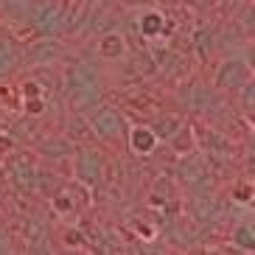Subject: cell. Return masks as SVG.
Listing matches in <instances>:
<instances>
[{
  "instance_id": "1",
  "label": "cell",
  "mask_w": 255,
  "mask_h": 255,
  "mask_svg": "<svg viewBox=\"0 0 255 255\" xmlns=\"http://www.w3.org/2000/svg\"><path fill=\"white\" fill-rule=\"evenodd\" d=\"M39 160L37 151L31 149H14L8 151L6 157L0 160V168H3V180H6L8 194L20 196V199H31L37 196V180H39Z\"/></svg>"
},
{
  "instance_id": "2",
  "label": "cell",
  "mask_w": 255,
  "mask_h": 255,
  "mask_svg": "<svg viewBox=\"0 0 255 255\" xmlns=\"http://www.w3.org/2000/svg\"><path fill=\"white\" fill-rule=\"evenodd\" d=\"M194 132H196V151L205 157V163L210 165V171L222 180V174L230 171L239 165V146L227 132L208 124H196L194 121Z\"/></svg>"
},
{
  "instance_id": "3",
  "label": "cell",
  "mask_w": 255,
  "mask_h": 255,
  "mask_svg": "<svg viewBox=\"0 0 255 255\" xmlns=\"http://www.w3.org/2000/svg\"><path fill=\"white\" fill-rule=\"evenodd\" d=\"M87 124H90L93 135H96L98 146L104 149H124L127 146V113L115 104H96L87 110Z\"/></svg>"
},
{
  "instance_id": "4",
  "label": "cell",
  "mask_w": 255,
  "mask_h": 255,
  "mask_svg": "<svg viewBox=\"0 0 255 255\" xmlns=\"http://www.w3.org/2000/svg\"><path fill=\"white\" fill-rule=\"evenodd\" d=\"M171 177L182 188V194H216L219 182H222L216 174L210 171V165L205 163V157L199 151H191V154L177 157Z\"/></svg>"
},
{
  "instance_id": "5",
  "label": "cell",
  "mask_w": 255,
  "mask_h": 255,
  "mask_svg": "<svg viewBox=\"0 0 255 255\" xmlns=\"http://www.w3.org/2000/svg\"><path fill=\"white\" fill-rule=\"evenodd\" d=\"M48 202H51V213L56 219H76V216H84V213L93 208V202H96V191L87 188L84 182L68 177V180L51 194Z\"/></svg>"
},
{
  "instance_id": "6",
  "label": "cell",
  "mask_w": 255,
  "mask_h": 255,
  "mask_svg": "<svg viewBox=\"0 0 255 255\" xmlns=\"http://www.w3.org/2000/svg\"><path fill=\"white\" fill-rule=\"evenodd\" d=\"M146 208L157 210L160 222L163 216H182V188L177 185L171 174H157L154 180L149 182V191H146Z\"/></svg>"
},
{
  "instance_id": "7",
  "label": "cell",
  "mask_w": 255,
  "mask_h": 255,
  "mask_svg": "<svg viewBox=\"0 0 255 255\" xmlns=\"http://www.w3.org/2000/svg\"><path fill=\"white\" fill-rule=\"evenodd\" d=\"M253 79H255L253 62L239 56V53H230L225 59H219V65L213 68V82H210V87L219 93H230L233 96V93L241 90Z\"/></svg>"
},
{
  "instance_id": "8",
  "label": "cell",
  "mask_w": 255,
  "mask_h": 255,
  "mask_svg": "<svg viewBox=\"0 0 255 255\" xmlns=\"http://www.w3.org/2000/svg\"><path fill=\"white\" fill-rule=\"evenodd\" d=\"M28 28L39 37H65V0H31Z\"/></svg>"
},
{
  "instance_id": "9",
  "label": "cell",
  "mask_w": 255,
  "mask_h": 255,
  "mask_svg": "<svg viewBox=\"0 0 255 255\" xmlns=\"http://www.w3.org/2000/svg\"><path fill=\"white\" fill-rule=\"evenodd\" d=\"M70 171H73V180L98 191L107 182V160L101 149L98 146H79L70 157Z\"/></svg>"
},
{
  "instance_id": "10",
  "label": "cell",
  "mask_w": 255,
  "mask_h": 255,
  "mask_svg": "<svg viewBox=\"0 0 255 255\" xmlns=\"http://www.w3.org/2000/svg\"><path fill=\"white\" fill-rule=\"evenodd\" d=\"M65 53H68V42L62 37H34L31 45H23V65H31V68L53 65L65 59Z\"/></svg>"
},
{
  "instance_id": "11",
  "label": "cell",
  "mask_w": 255,
  "mask_h": 255,
  "mask_svg": "<svg viewBox=\"0 0 255 255\" xmlns=\"http://www.w3.org/2000/svg\"><path fill=\"white\" fill-rule=\"evenodd\" d=\"M174 28H177V23L165 11L146 8V11L137 14V37L143 42H165L168 37H174Z\"/></svg>"
},
{
  "instance_id": "12",
  "label": "cell",
  "mask_w": 255,
  "mask_h": 255,
  "mask_svg": "<svg viewBox=\"0 0 255 255\" xmlns=\"http://www.w3.org/2000/svg\"><path fill=\"white\" fill-rule=\"evenodd\" d=\"M129 53V42H127V34L121 28H107L104 34H98L96 39V59L101 62H121L127 59Z\"/></svg>"
},
{
  "instance_id": "13",
  "label": "cell",
  "mask_w": 255,
  "mask_h": 255,
  "mask_svg": "<svg viewBox=\"0 0 255 255\" xmlns=\"http://www.w3.org/2000/svg\"><path fill=\"white\" fill-rule=\"evenodd\" d=\"M157 146H160V140L146 121H137V124L127 127V149L135 157H151L157 151Z\"/></svg>"
},
{
  "instance_id": "14",
  "label": "cell",
  "mask_w": 255,
  "mask_h": 255,
  "mask_svg": "<svg viewBox=\"0 0 255 255\" xmlns=\"http://www.w3.org/2000/svg\"><path fill=\"white\" fill-rule=\"evenodd\" d=\"M62 135L68 137L76 149H79V146H98L90 124H87V115L76 113V110H68V118H65V124H62Z\"/></svg>"
},
{
  "instance_id": "15",
  "label": "cell",
  "mask_w": 255,
  "mask_h": 255,
  "mask_svg": "<svg viewBox=\"0 0 255 255\" xmlns=\"http://www.w3.org/2000/svg\"><path fill=\"white\" fill-rule=\"evenodd\" d=\"M160 230H163L160 216H154L149 210H146V213H135V216L127 219V233L137 241H157Z\"/></svg>"
},
{
  "instance_id": "16",
  "label": "cell",
  "mask_w": 255,
  "mask_h": 255,
  "mask_svg": "<svg viewBox=\"0 0 255 255\" xmlns=\"http://www.w3.org/2000/svg\"><path fill=\"white\" fill-rule=\"evenodd\" d=\"M34 149H37V154H39L42 160H53V163L68 160V163H70L76 146L59 132V135H45L42 140H37V146H34Z\"/></svg>"
},
{
  "instance_id": "17",
  "label": "cell",
  "mask_w": 255,
  "mask_h": 255,
  "mask_svg": "<svg viewBox=\"0 0 255 255\" xmlns=\"http://www.w3.org/2000/svg\"><path fill=\"white\" fill-rule=\"evenodd\" d=\"M213 48H216V28L213 25H199V28L191 31V37H188V53L191 56H196L199 62H210Z\"/></svg>"
},
{
  "instance_id": "18",
  "label": "cell",
  "mask_w": 255,
  "mask_h": 255,
  "mask_svg": "<svg viewBox=\"0 0 255 255\" xmlns=\"http://www.w3.org/2000/svg\"><path fill=\"white\" fill-rule=\"evenodd\" d=\"M23 65V45L17 42L14 34L0 31V76L14 73Z\"/></svg>"
},
{
  "instance_id": "19",
  "label": "cell",
  "mask_w": 255,
  "mask_h": 255,
  "mask_svg": "<svg viewBox=\"0 0 255 255\" xmlns=\"http://www.w3.org/2000/svg\"><path fill=\"white\" fill-rule=\"evenodd\" d=\"M182 121H185V115H182V113H174V110H157L151 118H146V124H149L151 132L157 135V140L165 143L174 132H177V129L182 127Z\"/></svg>"
},
{
  "instance_id": "20",
  "label": "cell",
  "mask_w": 255,
  "mask_h": 255,
  "mask_svg": "<svg viewBox=\"0 0 255 255\" xmlns=\"http://www.w3.org/2000/svg\"><path fill=\"white\" fill-rule=\"evenodd\" d=\"M165 146L171 149V154H177V157H182V154H191V151H196V132H194V121L185 118L182 121V127L174 132L168 140H165Z\"/></svg>"
},
{
  "instance_id": "21",
  "label": "cell",
  "mask_w": 255,
  "mask_h": 255,
  "mask_svg": "<svg viewBox=\"0 0 255 255\" xmlns=\"http://www.w3.org/2000/svg\"><path fill=\"white\" fill-rule=\"evenodd\" d=\"M59 247L62 250H82V253H96L93 250V241H90V236L84 233V227H76V222L73 225H65L59 230Z\"/></svg>"
},
{
  "instance_id": "22",
  "label": "cell",
  "mask_w": 255,
  "mask_h": 255,
  "mask_svg": "<svg viewBox=\"0 0 255 255\" xmlns=\"http://www.w3.org/2000/svg\"><path fill=\"white\" fill-rule=\"evenodd\" d=\"M227 241H230V250H236V253H244V255L255 253V227H253V222H239V225H233Z\"/></svg>"
},
{
  "instance_id": "23",
  "label": "cell",
  "mask_w": 255,
  "mask_h": 255,
  "mask_svg": "<svg viewBox=\"0 0 255 255\" xmlns=\"http://www.w3.org/2000/svg\"><path fill=\"white\" fill-rule=\"evenodd\" d=\"M227 196H230L233 205H239V208H250L253 205V196H255V185L250 180V174H239V177H233V182L227 185Z\"/></svg>"
},
{
  "instance_id": "24",
  "label": "cell",
  "mask_w": 255,
  "mask_h": 255,
  "mask_svg": "<svg viewBox=\"0 0 255 255\" xmlns=\"http://www.w3.org/2000/svg\"><path fill=\"white\" fill-rule=\"evenodd\" d=\"M14 146H17V140H14V137L8 135L6 129H0V160L6 157V154H8L11 149H14Z\"/></svg>"
},
{
  "instance_id": "25",
  "label": "cell",
  "mask_w": 255,
  "mask_h": 255,
  "mask_svg": "<svg viewBox=\"0 0 255 255\" xmlns=\"http://www.w3.org/2000/svg\"><path fill=\"white\" fill-rule=\"evenodd\" d=\"M11 250H17L11 233H8V227H0V253H11Z\"/></svg>"
},
{
  "instance_id": "26",
  "label": "cell",
  "mask_w": 255,
  "mask_h": 255,
  "mask_svg": "<svg viewBox=\"0 0 255 255\" xmlns=\"http://www.w3.org/2000/svg\"><path fill=\"white\" fill-rule=\"evenodd\" d=\"M6 194H8V188H6V180H3V168H0V205H3Z\"/></svg>"
}]
</instances>
